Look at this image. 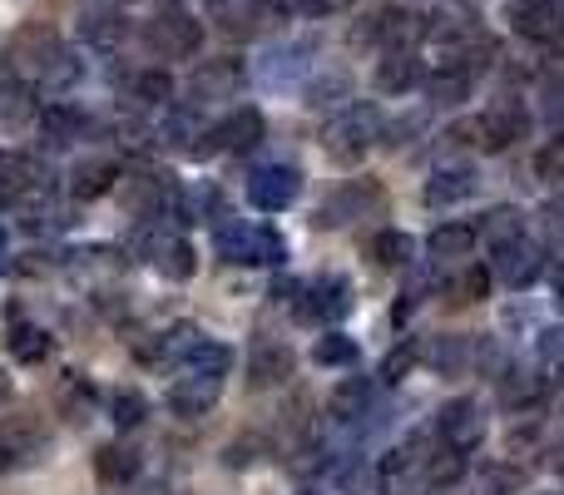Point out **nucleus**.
Here are the masks:
<instances>
[{
	"instance_id": "nucleus-13",
	"label": "nucleus",
	"mask_w": 564,
	"mask_h": 495,
	"mask_svg": "<svg viewBox=\"0 0 564 495\" xmlns=\"http://www.w3.org/2000/svg\"><path fill=\"white\" fill-rule=\"evenodd\" d=\"M297 169L288 164H263L258 174H248V198H253V208H263V214H278V208H288L292 198H297Z\"/></svg>"
},
{
	"instance_id": "nucleus-3",
	"label": "nucleus",
	"mask_w": 564,
	"mask_h": 495,
	"mask_svg": "<svg viewBox=\"0 0 564 495\" xmlns=\"http://www.w3.org/2000/svg\"><path fill=\"white\" fill-rule=\"evenodd\" d=\"M214 244H218V258L228 262H263V268H273V262L288 258V244H282V234L263 224H218L214 228Z\"/></svg>"
},
{
	"instance_id": "nucleus-19",
	"label": "nucleus",
	"mask_w": 564,
	"mask_h": 495,
	"mask_svg": "<svg viewBox=\"0 0 564 495\" xmlns=\"http://www.w3.org/2000/svg\"><path fill=\"white\" fill-rule=\"evenodd\" d=\"M371 401H377V387H371L367 377H341L337 387H332V397H327V411L337 421H361L371 411Z\"/></svg>"
},
{
	"instance_id": "nucleus-30",
	"label": "nucleus",
	"mask_w": 564,
	"mask_h": 495,
	"mask_svg": "<svg viewBox=\"0 0 564 495\" xmlns=\"http://www.w3.org/2000/svg\"><path fill=\"white\" fill-rule=\"evenodd\" d=\"M476 234L486 238L490 248H506V244H516V238H525V214L510 208V204H500V208H490V214L480 218Z\"/></svg>"
},
{
	"instance_id": "nucleus-42",
	"label": "nucleus",
	"mask_w": 564,
	"mask_h": 495,
	"mask_svg": "<svg viewBox=\"0 0 564 495\" xmlns=\"http://www.w3.org/2000/svg\"><path fill=\"white\" fill-rule=\"evenodd\" d=\"M79 79V60L69 55V50H59V60L55 65L45 69V79H40V89H50V95H55V89H69Z\"/></svg>"
},
{
	"instance_id": "nucleus-29",
	"label": "nucleus",
	"mask_w": 564,
	"mask_h": 495,
	"mask_svg": "<svg viewBox=\"0 0 564 495\" xmlns=\"http://www.w3.org/2000/svg\"><path fill=\"white\" fill-rule=\"evenodd\" d=\"M367 258L377 262V268H406V262L416 258V238L401 234V228H381L367 244Z\"/></svg>"
},
{
	"instance_id": "nucleus-51",
	"label": "nucleus",
	"mask_w": 564,
	"mask_h": 495,
	"mask_svg": "<svg viewBox=\"0 0 564 495\" xmlns=\"http://www.w3.org/2000/svg\"><path fill=\"white\" fill-rule=\"evenodd\" d=\"M560 372H564V367H560Z\"/></svg>"
},
{
	"instance_id": "nucleus-9",
	"label": "nucleus",
	"mask_w": 564,
	"mask_h": 495,
	"mask_svg": "<svg viewBox=\"0 0 564 495\" xmlns=\"http://www.w3.org/2000/svg\"><path fill=\"white\" fill-rule=\"evenodd\" d=\"M59 50H65V45H59V35L50 25H25L15 35V45H10V69L40 85V79H45V69L59 60Z\"/></svg>"
},
{
	"instance_id": "nucleus-8",
	"label": "nucleus",
	"mask_w": 564,
	"mask_h": 495,
	"mask_svg": "<svg viewBox=\"0 0 564 495\" xmlns=\"http://www.w3.org/2000/svg\"><path fill=\"white\" fill-rule=\"evenodd\" d=\"M302 298V318L312 322H341L351 312V278H341V272H322V278H312L307 288H297Z\"/></svg>"
},
{
	"instance_id": "nucleus-6",
	"label": "nucleus",
	"mask_w": 564,
	"mask_h": 495,
	"mask_svg": "<svg viewBox=\"0 0 564 495\" xmlns=\"http://www.w3.org/2000/svg\"><path fill=\"white\" fill-rule=\"evenodd\" d=\"M381 204H387V194H381L377 179H347V184L322 204L317 224L322 228H347V224H357V218H377Z\"/></svg>"
},
{
	"instance_id": "nucleus-10",
	"label": "nucleus",
	"mask_w": 564,
	"mask_h": 495,
	"mask_svg": "<svg viewBox=\"0 0 564 495\" xmlns=\"http://www.w3.org/2000/svg\"><path fill=\"white\" fill-rule=\"evenodd\" d=\"M248 69L238 60H204L188 79V105H214V99H234L243 89Z\"/></svg>"
},
{
	"instance_id": "nucleus-45",
	"label": "nucleus",
	"mask_w": 564,
	"mask_h": 495,
	"mask_svg": "<svg viewBox=\"0 0 564 495\" xmlns=\"http://www.w3.org/2000/svg\"><path fill=\"white\" fill-rule=\"evenodd\" d=\"M540 95H545V105L555 109H564V69H545V79H540Z\"/></svg>"
},
{
	"instance_id": "nucleus-37",
	"label": "nucleus",
	"mask_w": 564,
	"mask_h": 495,
	"mask_svg": "<svg viewBox=\"0 0 564 495\" xmlns=\"http://www.w3.org/2000/svg\"><path fill=\"white\" fill-rule=\"evenodd\" d=\"M144 417H149V401L139 397V391H115V397H109V421H115L119 431L144 427Z\"/></svg>"
},
{
	"instance_id": "nucleus-47",
	"label": "nucleus",
	"mask_w": 564,
	"mask_h": 495,
	"mask_svg": "<svg viewBox=\"0 0 564 495\" xmlns=\"http://www.w3.org/2000/svg\"><path fill=\"white\" fill-rule=\"evenodd\" d=\"M545 228H550L555 238H564V194H555V198L545 204Z\"/></svg>"
},
{
	"instance_id": "nucleus-20",
	"label": "nucleus",
	"mask_w": 564,
	"mask_h": 495,
	"mask_svg": "<svg viewBox=\"0 0 564 495\" xmlns=\"http://www.w3.org/2000/svg\"><path fill=\"white\" fill-rule=\"evenodd\" d=\"M416 79H421L416 50H387V55L377 60V89L381 95H406V89H416Z\"/></svg>"
},
{
	"instance_id": "nucleus-32",
	"label": "nucleus",
	"mask_w": 564,
	"mask_h": 495,
	"mask_svg": "<svg viewBox=\"0 0 564 495\" xmlns=\"http://www.w3.org/2000/svg\"><path fill=\"white\" fill-rule=\"evenodd\" d=\"M431 258L436 262H456V258H466L470 248H476V228L470 224H441L436 234H431Z\"/></svg>"
},
{
	"instance_id": "nucleus-35",
	"label": "nucleus",
	"mask_w": 564,
	"mask_h": 495,
	"mask_svg": "<svg viewBox=\"0 0 564 495\" xmlns=\"http://www.w3.org/2000/svg\"><path fill=\"white\" fill-rule=\"evenodd\" d=\"M500 397H506V407H530L545 397V381L530 372H500Z\"/></svg>"
},
{
	"instance_id": "nucleus-48",
	"label": "nucleus",
	"mask_w": 564,
	"mask_h": 495,
	"mask_svg": "<svg viewBox=\"0 0 564 495\" xmlns=\"http://www.w3.org/2000/svg\"><path fill=\"white\" fill-rule=\"evenodd\" d=\"M555 292H560V298H564V262H560V268H555Z\"/></svg>"
},
{
	"instance_id": "nucleus-7",
	"label": "nucleus",
	"mask_w": 564,
	"mask_h": 495,
	"mask_svg": "<svg viewBox=\"0 0 564 495\" xmlns=\"http://www.w3.org/2000/svg\"><path fill=\"white\" fill-rule=\"evenodd\" d=\"M470 134H476L486 149H510V144H520V139L530 134V109L520 105V99L506 95V99H496L476 125H470Z\"/></svg>"
},
{
	"instance_id": "nucleus-24",
	"label": "nucleus",
	"mask_w": 564,
	"mask_h": 495,
	"mask_svg": "<svg viewBox=\"0 0 564 495\" xmlns=\"http://www.w3.org/2000/svg\"><path fill=\"white\" fill-rule=\"evenodd\" d=\"M470 85H476V75H470V69H460V65H441V69H431V75H426L431 105H466Z\"/></svg>"
},
{
	"instance_id": "nucleus-21",
	"label": "nucleus",
	"mask_w": 564,
	"mask_h": 495,
	"mask_svg": "<svg viewBox=\"0 0 564 495\" xmlns=\"http://www.w3.org/2000/svg\"><path fill=\"white\" fill-rule=\"evenodd\" d=\"M79 35H85L89 45L109 50V45H119V40L129 35V20L119 15L115 6H85L79 10Z\"/></svg>"
},
{
	"instance_id": "nucleus-22",
	"label": "nucleus",
	"mask_w": 564,
	"mask_h": 495,
	"mask_svg": "<svg viewBox=\"0 0 564 495\" xmlns=\"http://www.w3.org/2000/svg\"><path fill=\"white\" fill-rule=\"evenodd\" d=\"M45 446V437L35 431V421H0V476L20 461H35L30 451Z\"/></svg>"
},
{
	"instance_id": "nucleus-31",
	"label": "nucleus",
	"mask_w": 564,
	"mask_h": 495,
	"mask_svg": "<svg viewBox=\"0 0 564 495\" xmlns=\"http://www.w3.org/2000/svg\"><path fill=\"white\" fill-rule=\"evenodd\" d=\"M292 372V352L282 342H258L253 347V387H278Z\"/></svg>"
},
{
	"instance_id": "nucleus-36",
	"label": "nucleus",
	"mask_w": 564,
	"mask_h": 495,
	"mask_svg": "<svg viewBox=\"0 0 564 495\" xmlns=\"http://www.w3.org/2000/svg\"><path fill=\"white\" fill-rule=\"evenodd\" d=\"M312 357H317L322 367H351V362L361 357V347L347 337V332H327V337H317V347H312Z\"/></svg>"
},
{
	"instance_id": "nucleus-40",
	"label": "nucleus",
	"mask_w": 564,
	"mask_h": 495,
	"mask_svg": "<svg viewBox=\"0 0 564 495\" xmlns=\"http://www.w3.org/2000/svg\"><path fill=\"white\" fill-rule=\"evenodd\" d=\"M535 174L545 179V184H564V134H555V139H545V144H540Z\"/></svg>"
},
{
	"instance_id": "nucleus-14",
	"label": "nucleus",
	"mask_w": 564,
	"mask_h": 495,
	"mask_svg": "<svg viewBox=\"0 0 564 495\" xmlns=\"http://www.w3.org/2000/svg\"><path fill=\"white\" fill-rule=\"evenodd\" d=\"M545 272V248L530 244V238H516V244L496 248V278L506 282V288H530V282Z\"/></svg>"
},
{
	"instance_id": "nucleus-18",
	"label": "nucleus",
	"mask_w": 564,
	"mask_h": 495,
	"mask_svg": "<svg viewBox=\"0 0 564 495\" xmlns=\"http://www.w3.org/2000/svg\"><path fill=\"white\" fill-rule=\"evenodd\" d=\"M476 169L470 164H446V169H436V174L426 179V204L431 208H456V204H466L470 194H476Z\"/></svg>"
},
{
	"instance_id": "nucleus-26",
	"label": "nucleus",
	"mask_w": 564,
	"mask_h": 495,
	"mask_svg": "<svg viewBox=\"0 0 564 495\" xmlns=\"http://www.w3.org/2000/svg\"><path fill=\"white\" fill-rule=\"evenodd\" d=\"M198 342H204V332H198L194 322H178V327L159 332L149 347H139V357H144V362H174V357H188Z\"/></svg>"
},
{
	"instance_id": "nucleus-5",
	"label": "nucleus",
	"mask_w": 564,
	"mask_h": 495,
	"mask_svg": "<svg viewBox=\"0 0 564 495\" xmlns=\"http://www.w3.org/2000/svg\"><path fill=\"white\" fill-rule=\"evenodd\" d=\"M486 431H490V417L480 411V401H470V397H456V401H446V407L436 411V437H441V446L446 451L470 456V451L486 441Z\"/></svg>"
},
{
	"instance_id": "nucleus-1",
	"label": "nucleus",
	"mask_w": 564,
	"mask_h": 495,
	"mask_svg": "<svg viewBox=\"0 0 564 495\" xmlns=\"http://www.w3.org/2000/svg\"><path fill=\"white\" fill-rule=\"evenodd\" d=\"M381 139V109L371 105V99H351L347 109H341L337 119H327V129H322V144H327L332 159H361L371 154Z\"/></svg>"
},
{
	"instance_id": "nucleus-46",
	"label": "nucleus",
	"mask_w": 564,
	"mask_h": 495,
	"mask_svg": "<svg viewBox=\"0 0 564 495\" xmlns=\"http://www.w3.org/2000/svg\"><path fill=\"white\" fill-rule=\"evenodd\" d=\"M351 0H297V10L302 15H312V20H322V15H337V10H347Z\"/></svg>"
},
{
	"instance_id": "nucleus-38",
	"label": "nucleus",
	"mask_w": 564,
	"mask_h": 495,
	"mask_svg": "<svg viewBox=\"0 0 564 495\" xmlns=\"http://www.w3.org/2000/svg\"><path fill=\"white\" fill-rule=\"evenodd\" d=\"M10 352H15L20 362H45V357H50V332H45V327H30V322H20V327L10 332Z\"/></svg>"
},
{
	"instance_id": "nucleus-41",
	"label": "nucleus",
	"mask_w": 564,
	"mask_h": 495,
	"mask_svg": "<svg viewBox=\"0 0 564 495\" xmlns=\"http://www.w3.org/2000/svg\"><path fill=\"white\" fill-rule=\"evenodd\" d=\"M416 342H401V347L387 352V362H381V381H406V372L416 367Z\"/></svg>"
},
{
	"instance_id": "nucleus-34",
	"label": "nucleus",
	"mask_w": 564,
	"mask_h": 495,
	"mask_svg": "<svg viewBox=\"0 0 564 495\" xmlns=\"http://www.w3.org/2000/svg\"><path fill=\"white\" fill-rule=\"evenodd\" d=\"M421 476H426V486H431V491H451L460 476H466V456H460V451H446V446H441L436 456H426Z\"/></svg>"
},
{
	"instance_id": "nucleus-17",
	"label": "nucleus",
	"mask_w": 564,
	"mask_h": 495,
	"mask_svg": "<svg viewBox=\"0 0 564 495\" xmlns=\"http://www.w3.org/2000/svg\"><path fill=\"white\" fill-rule=\"evenodd\" d=\"M218 391H224V377L188 372V377H178L174 387H169V411H174V417H204L218 401Z\"/></svg>"
},
{
	"instance_id": "nucleus-43",
	"label": "nucleus",
	"mask_w": 564,
	"mask_h": 495,
	"mask_svg": "<svg viewBox=\"0 0 564 495\" xmlns=\"http://www.w3.org/2000/svg\"><path fill=\"white\" fill-rule=\"evenodd\" d=\"M347 85H351L347 69H327V75H322L317 85L307 89V99H312V105H332V99H347Z\"/></svg>"
},
{
	"instance_id": "nucleus-44",
	"label": "nucleus",
	"mask_w": 564,
	"mask_h": 495,
	"mask_svg": "<svg viewBox=\"0 0 564 495\" xmlns=\"http://www.w3.org/2000/svg\"><path fill=\"white\" fill-rule=\"evenodd\" d=\"M456 298L460 302H486L490 298V268H466V272H460Z\"/></svg>"
},
{
	"instance_id": "nucleus-12",
	"label": "nucleus",
	"mask_w": 564,
	"mask_h": 495,
	"mask_svg": "<svg viewBox=\"0 0 564 495\" xmlns=\"http://www.w3.org/2000/svg\"><path fill=\"white\" fill-rule=\"evenodd\" d=\"M510 30L520 40H555L564 30V0H510Z\"/></svg>"
},
{
	"instance_id": "nucleus-50",
	"label": "nucleus",
	"mask_w": 564,
	"mask_h": 495,
	"mask_svg": "<svg viewBox=\"0 0 564 495\" xmlns=\"http://www.w3.org/2000/svg\"><path fill=\"white\" fill-rule=\"evenodd\" d=\"M0 252H6V234H0Z\"/></svg>"
},
{
	"instance_id": "nucleus-2",
	"label": "nucleus",
	"mask_w": 564,
	"mask_h": 495,
	"mask_svg": "<svg viewBox=\"0 0 564 495\" xmlns=\"http://www.w3.org/2000/svg\"><path fill=\"white\" fill-rule=\"evenodd\" d=\"M421 15L416 10H406V6H377V10H367V15L351 25V45L357 50H411V40L421 35Z\"/></svg>"
},
{
	"instance_id": "nucleus-25",
	"label": "nucleus",
	"mask_w": 564,
	"mask_h": 495,
	"mask_svg": "<svg viewBox=\"0 0 564 495\" xmlns=\"http://www.w3.org/2000/svg\"><path fill=\"white\" fill-rule=\"evenodd\" d=\"M124 99L139 109H159L174 99V79H169L164 69H139V75L124 79Z\"/></svg>"
},
{
	"instance_id": "nucleus-27",
	"label": "nucleus",
	"mask_w": 564,
	"mask_h": 495,
	"mask_svg": "<svg viewBox=\"0 0 564 495\" xmlns=\"http://www.w3.org/2000/svg\"><path fill=\"white\" fill-rule=\"evenodd\" d=\"M40 134H45V144L65 149V144H75V139L89 134V119L79 115V109H69V105H55V109L40 115Z\"/></svg>"
},
{
	"instance_id": "nucleus-23",
	"label": "nucleus",
	"mask_w": 564,
	"mask_h": 495,
	"mask_svg": "<svg viewBox=\"0 0 564 495\" xmlns=\"http://www.w3.org/2000/svg\"><path fill=\"white\" fill-rule=\"evenodd\" d=\"M95 476L109 481V486H124V481L139 476V451L129 441H109V446L95 451Z\"/></svg>"
},
{
	"instance_id": "nucleus-4",
	"label": "nucleus",
	"mask_w": 564,
	"mask_h": 495,
	"mask_svg": "<svg viewBox=\"0 0 564 495\" xmlns=\"http://www.w3.org/2000/svg\"><path fill=\"white\" fill-rule=\"evenodd\" d=\"M144 40H149V50H154V55L188 60L198 45H204V25H198L184 6H159L154 15L144 20Z\"/></svg>"
},
{
	"instance_id": "nucleus-16",
	"label": "nucleus",
	"mask_w": 564,
	"mask_h": 495,
	"mask_svg": "<svg viewBox=\"0 0 564 495\" xmlns=\"http://www.w3.org/2000/svg\"><path fill=\"white\" fill-rule=\"evenodd\" d=\"M115 179H119V164L109 154H89V159H79L75 169H69V198L75 204H95L99 194H109L115 189Z\"/></svg>"
},
{
	"instance_id": "nucleus-28",
	"label": "nucleus",
	"mask_w": 564,
	"mask_h": 495,
	"mask_svg": "<svg viewBox=\"0 0 564 495\" xmlns=\"http://www.w3.org/2000/svg\"><path fill=\"white\" fill-rule=\"evenodd\" d=\"M35 119V99L20 79H6L0 85V134H20V129Z\"/></svg>"
},
{
	"instance_id": "nucleus-39",
	"label": "nucleus",
	"mask_w": 564,
	"mask_h": 495,
	"mask_svg": "<svg viewBox=\"0 0 564 495\" xmlns=\"http://www.w3.org/2000/svg\"><path fill=\"white\" fill-rule=\"evenodd\" d=\"M426 362L436 372L466 367V362H470V337H436V342H431V352H426Z\"/></svg>"
},
{
	"instance_id": "nucleus-15",
	"label": "nucleus",
	"mask_w": 564,
	"mask_h": 495,
	"mask_svg": "<svg viewBox=\"0 0 564 495\" xmlns=\"http://www.w3.org/2000/svg\"><path fill=\"white\" fill-rule=\"evenodd\" d=\"M149 252V268L159 272L164 282H188L198 272V252L188 238H178V234H169V238H149L144 244Z\"/></svg>"
},
{
	"instance_id": "nucleus-49",
	"label": "nucleus",
	"mask_w": 564,
	"mask_h": 495,
	"mask_svg": "<svg viewBox=\"0 0 564 495\" xmlns=\"http://www.w3.org/2000/svg\"><path fill=\"white\" fill-rule=\"evenodd\" d=\"M6 397H10V381H6V377H0V401H6Z\"/></svg>"
},
{
	"instance_id": "nucleus-11",
	"label": "nucleus",
	"mask_w": 564,
	"mask_h": 495,
	"mask_svg": "<svg viewBox=\"0 0 564 495\" xmlns=\"http://www.w3.org/2000/svg\"><path fill=\"white\" fill-rule=\"evenodd\" d=\"M263 134H268V119H263V109H253V105H243V109H234V115H224L214 125V149H224V154H248V149H258L263 144Z\"/></svg>"
},
{
	"instance_id": "nucleus-33",
	"label": "nucleus",
	"mask_w": 564,
	"mask_h": 495,
	"mask_svg": "<svg viewBox=\"0 0 564 495\" xmlns=\"http://www.w3.org/2000/svg\"><path fill=\"white\" fill-rule=\"evenodd\" d=\"M184 362H188V372H204V377H228V367H234V347H228V342L204 337Z\"/></svg>"
}]
</instances>
